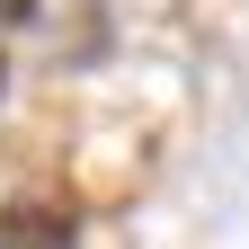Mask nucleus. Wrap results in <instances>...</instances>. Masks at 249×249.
<instances>
[{"mask_svg": "<svg viewBox=\"0 0 249 249\" xmlns=\"http://www.w3.org/2000/svg\"><path fill=\"white\" fill-rule=\"evenodd\" d=\"M62 240H71V223H62V213H45V205L9 213V231H0V249H62Z\"/></svg>", "mask_w": 249, "mask_h": 249, "instance_id": "1", "label": "nucleus"}, {"mask_svg": "<svg viewBox=\"0 0 249 249\" xmlns=\"http://www.w3.org/2000/svg\"><path fill=\"white\" fill-rule=\"evenodd\" d=\"M18 18H36V0H0V27H18Z\"/></svg>", "mask_w": 249, "mask_h": 249, "instance_id": "2", "label": "nucleus"}, {"mask_svg": "<svg viewBox=\"0 0 249 249\" xmlns=\"http://www.w3.org/2000/svg\"><path fill=\"white\" fill-rule=\"evenodd\" d=\"M0 71H9V62H0Z\"/></svg>", "mask_w": 249, "mask_h": 249, "instance_id": "3", "label": "nucleus"}]
</instances>
